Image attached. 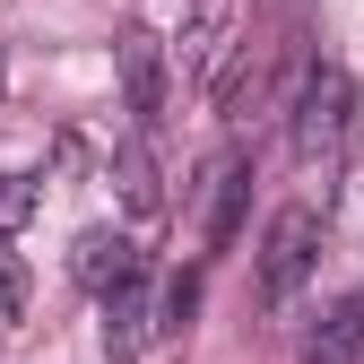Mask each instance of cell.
<instances>
[{
	"mask_svg": "<svg viewBox=\"0 0 364 364\" xmlns=\"http://www.w3.org/2000/svg\"><path fill=\"white\" fill-rule=\"evenodd\" d=\"M225 26H235V18H225L217 0H208V9L191 18V35H182V70H200V78H217V70H225Z\"/></svg>",
	"mask_w": 364,
	"mask_h": 364,
	"instance_id": "cell-9",
	"label": "cell"
},
{
	"mask_svg": "<svg viewBox=\"0 0 364 364\" xmlns=\"http://www.w3.org/2000/svg\"><path fill=\"white\" fill-rule=\"evenodd\" d=\"M35 217V182H0V235H18Z\"/></svg>",
	"mask_w": 364,
	"mask_h": 364,
	"instance_id": "cell-11",
	"label": "cell"
},
{
	"mask_svg": "<svg viewBox=\"0 0 364 364\" xmlns=\"http://www.w3.org/2000/svg\"><path fill=\"white\" fill-rule=\"evenodd\" d=\"M70 278H78V287H96V295H113V287H130V278H148V269H139V252H130V235L96 225V235H78Z\"/></svg>",
	"mask_w": 364,
	"mask_h": 364,
	"instance_id": "cell-5",
	"label": "cell"
},
{
	"mask_svg": "<svg viewBox=\"0 0 364 364\" xmlns=\"http://www.w3.org/2000/svg\"><path fill=\"white\" fill-rule=\"evenodd\" d=\"M191 304H200V278H191V269H182V278L156 295V330H182V321H191Z\"/></svg>",
	"mask_w": 364,
	"mask_h": 364,
	"instance_id": "cell-10",
	"label": "cell"
},
{
	"mask_svg": "<svg viewBox=\"0 0 364 364\" xmlns=\"http://www.w3.org/2000/svg\"><path fill=\"white\" fill-rule=\"evenodd\" d=\"M304 364H364V287L347 304H330V321L312 330V355Z\"/></svg>",
	"mask_w": 364,
	"mask_h": 364,
	"instance_id": "cell-7",
	"label": "cell"
},
{
	"mask_svg": "<svg viewBox=\"0 0 364 364\" xmlns=\"http://www.w3.org/2000/svg\"><path fill=\"white\" fill-rule=\"evenodd\" d=\"M113 182H122V200L139 208V217H156V208H165L156 165H148V148H139V139H122V148H113Z\"/></svg>",
	"mask_w": 364,
	"mask_h": 364,
	"instance_id": "cell-8",
	"label": "cell"
},
{
	"mask_svg": "<svg viewBox=\"0 0 364 364\" xmlns=\"http://www.w3.org/2000/svg\"><path fill=\"white\" fill-rule=\"evenodd\" d=\"M243 200H252V156L243 148L208 156V173H200V243L208 252H225V243L243 235Z\"/></svg>",
	"mask_w": 364,
	"mask_h": 364,
	"instance_id": "cell-3",
	"label": "cell"
},
{
	"mask_svg": "<svg viewBox=\"0 0 364 364\" xmlns=\"http://www.w3.org/2000/svg\"><path fill=\"white\" fill-rule=\"evenodd\" d=\"M113 61H122V96H130V113L156 122V113H165V43H156L148 26H130V35L113 43Z\"/></svg>",
	"mask_w": 364,
	"mask_h": 364,
	"instance_id": "cell-4",
	"label": "cell"
},
{
	"mask_svg": "<svg viewBox=\"0 0 364 364\" xmlns=\"http://www.w3.org/2000/svg\"><path fill=\"white\" fill-rule=\"evenodd\" d=\"M321 235H330V217L312 208V200H295V208L269 217L260 260H252V287H260V304H269V312H287V304L304 295V278L321 269Z\"/></svg>",
	"mask_w": 364,
	"mask_h": 364,
	"instance_id": "cell-1",
	"label": "cell"
},
{
	"mask_svg": "<svg viewBox=\"0 0 364 364\" xmlns=\"http://www.w3.org/2000/svg\"><path fill=\"white\" fill-rule=\"evenodd\" d=\"M347 122H355V78L347 70H304L295 78V156L312 165V156H330L338 139H347Z\"/></svg>",
	"mask_w": 364,
	"mask_h": 364,
	"instance_id": "cell-2",
	"label": "cell"
},
{
	"mask_svg": "<svg viewBox=\"0 0 364 364\" xmlns=\"http://www.w3.org/2000/svg\"><path fill=\"white\" fill-rule=\"evenodd\" d=\"M148 330H156V304H148V278L113 287V295H105V355H113V364H130V355L148 347Z\"/></svg>",
	"mask_w": 364,
	"mask_h": 364,
	"instance_id": "cell-6",
	"label": "cell"
},
{
	"mask_svg": "<svg viewBox=\"0 0 364 364\" xmlns=\"http://www.w3.org/2000/svg\"><path fill=\"white\" fill-rule=\"evenodd\" d=\"M0 87H9V53H0Z\"/></svg>",
	"mask_w": 364,
	"mask_h": 364,
	"instance_id": "cell-12",
	"label": "cell"
}]
</instances>
